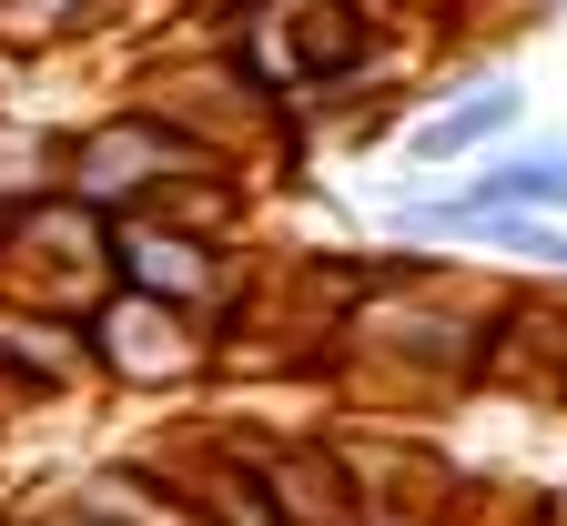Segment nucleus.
I'll return each mask as SVG.
<instances>
[{
	"label": "nucleus",
	"mask_w": 567,
	"mask_h": 526,
	"mask_svg": "<svg viewBox=\"0 0 567 526\" xmlns=\"http://www.w3.org/2000/svg\"><path fill=\"white\" fill-rule=\"evenodd\" d=\"M82 334H92V374L122 385V395H193V385L224 374L213 314L163 305V293H142V283H102L82 305Z\"/></svg>",
	"instance_id": "1"
},
{
	"label": "nucleus",
	"mask_w": 567,
	"mask_h": 526,
	"mask_svg": "<svg viewBox=\"0 0 567 526\" xmlns=\"http://www.w3.org/2000/svg\"><path fill=\"white\" fill-rule=\"evenodd\" d=\"M203 21H234V11H264V0H193Z\"/></svg>",
	"instance_id": "14"
},
{
	"label": "nucleus",
	"mask_w": 567,
	"mask_h": 526,
	"mask_svg": "<svg viewBox=\"0 0 567 526\" xmlns=\"http://www.w3.org/2000/svg\"><path fill=\"white\" fill-rule=\"evenodd\" d=\"M0 274H11V203H0Z\"/></svg>",
	"instance_id": "15"
},
{
	"label": "nucleus",
	"mask_w": 567,
	"mask_h": 526,
	"mask_svg": "<svg viewBox=\"0 0 567 526\" xmlns=\"http://www.w3.org/2000/svg\"><path fill=\"white\" fill-rule=\"evenodd\" d=\"M203 163H234V153L203 142L173 102H122V112H92L82 132H61V183L102 213H142L173 173H203Z\"/></svg>",
	"instance_id": "2"
},
{
	"label": "nucleus",
	"mask_w": 567,
	"mask_h": 526,
	"mask_svg": "<svg viewBox=\"0 0 567 526\" xmlns=\"http://www.w3.org/2000/svg\"><path fill=\"white\" fill-rule=\"evenodd\" d=\"M0 283L41 293V305H61V314H82L92 293L112 283V213L82 203L71 183L11 203V274H0Z\"/></svg>",
	"instance_id": "3"
},
{
	"label": "nucleus",
	"mask_w": 567,
	"mask_h": 526,
	"mask_svg": "<svg viewBox=\"0 0 567 526\" xmlns=\"http://www.w3.org/2000/svg\"><path fill=\"white\" fill-rule=\"evenodd\" d=\"M264 476H274L284 526H354L365 516V476L334 445H264Z\"/></svg>",
	"instance_id": "8"
},
{
	"label": "nucleus",
	"mask_w": 567,
	"mask_h": 526,
	"mask_svg": "<svg viewBox=\"0 0 567 526\" xmlns=\"http://www.w3.org/2000/svg\"><path fill=\"white\" fill-rule=\"evenodd\" d=\"M51 183H61V132H31V122L0 112V203H31Z\"/></svg>",
	"instance_id": "11"
},
{
	"label": "nucleus",
	"mask_w": 567,
	"mask_h": 526,
	"mask_svg": "<svg viewBox=\"0 0 567 526\" xmlns=\"http://www.w3.org/2000/svg\"><path fill=\"white\" fill-rule=\"evenodd\" d=\"M173 486L193 496L203 526H284L274 476H264V435H213L193 466H173Z\"/></svg>",
	"instance_id": "6"
},
{
	"label": "nucleus",
	"mask_w": 567,
	"mask_h": 526,
	"mask_svg": "<svg viewBox=\"0 0 567 526\" xmlns=\"http://www.w3.org/2000/svg\"><path fill=\"white\" fill-rule=\"evenodd\" d=\"M112 283H142L163 305H193V314H224L234 305V244L193 234L173 213H112Z\"/></svg>",
	"instance_id": "4"
},
{
	"label": "nucleus",
	"mask_w": 567,
	"mask_h": 526,
	"mask_svg": "<svg viewBox=\"0 0 567 526\" xmlns=\"http://www.w3.org/2000/svg\"><path fill=\"white\" fill-rule=\"evenodd\" d=\"M82 385H102L82 314L41 305V293H0V415L11 405H61Z\"/></svg>",
	"instance_id": "5"
},
{
	"label": "nucleus",
	"mask_w": 567,
	"mask_h": 526,
	"mask_svg": "<svg viewBox=\"0 0 567 526\" xmlns=\"http://www.w3.org/2000/svg\"><path fill=\"white\" fill-rule=\"evenodd\" d=\"M354 526H436V516H395V506H365Z\"/></svg>",
	"instance_id": "13"
},
{
	"label": "nucleus",
	"mask_w": 567,
	"mask_h": 526,
	"mask_svg": "<svg viewBox=\"0 0 567 526\" xmlns=\"http://www.w3.org/2000/svg\"><path fill=\"white\" fill-rule=\"evenodd\" d=\"M456 213H567V132H557V142L507 132V142H496V153L456 183Z\"/></svg>",
	"instance_id": "7"
},
{
	"label": "nucleus",
	"mask_w": 567,
	"mask_h": 526,
	"mask_svg": "<svg viewBox=\"0 0 567 526\" xmlns=\"http://www.w3.org/2000/svg\"><path fill=\"white\" fill-rule=\"evenodd\" d=\"M0 526H112V516H82V506H61V496H41V506H21V516H0Z\"/></svg>",
	"instance_id": "12"
},
{
	"label": "nucleus",
	"mask_w": 567,
	"mask_h": 526,
	"mask_svg": "<svg viewBox=\"0 0 567 526\" xmlns=\"http://www.w3.org/2000/svg\"><path fill=\"white\" fill-rule=\"evenodd\" d=\"M517 122H527V92H517V82H476V92H456V102L425 122V132H405V163H415V173L476 163V153H496V142H507Z\"/></svg>",
	"instance_id": "9"
},
{
	"label": "nucleus",
	"mask_w": 567,
	"mask_h": 526,
	"mask_svg": "<svg viewBox=\"0 0 567 526\" xmlns=\"http://www.w3.org/2000/svg\"><path fill=\"white\" fill-rule=\"evenodd\" d=\"M112 21H122V0H0V41L21 61L31 51H71V41H92Z\"/></svg>",
	"instance_id": "10"
}]
</instances>
